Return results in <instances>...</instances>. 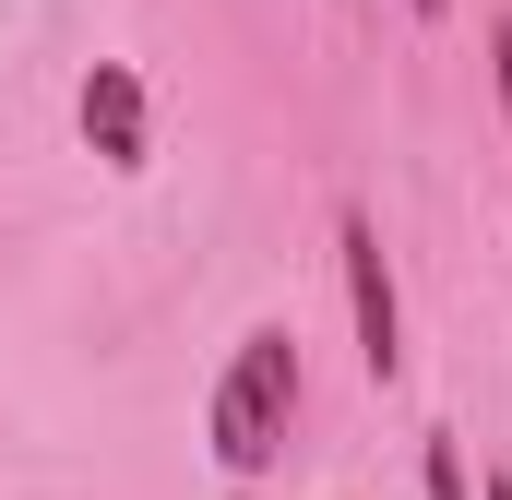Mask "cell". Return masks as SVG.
<instances>
[{"instance_id":"obj_1","label":"cell","mask_w":512,"mask_h":500,"mask_svg":"<svg viewBox=\"0 0 512 500\" xmlns=\"http://www.w3.org/2000/svg\"><path fill=\"white\" fill-rule=\"evenodd\" d=\"M286 417H298V334H286V322H251V334L227 346V370H215L203 453H215L239 489H262L274 453H286Z\"/></svg>"},{"instance_id":"obj_2","label":"cell","mask_w":512,"mask_h":500,"mask_svg":"<svg viewBox=\"0 0 512 500\" xmlns=\"http://www.w3.org/2000/svg\"><path fill=\"white\" fill-rule=\"evenodd\" d=\"M334 262H346V310H358V370L393 381L405 370V298H393V262H382V227L346 203L334 215Z\"/></svg>"},{"instance_id":"obj_3","label":"cell","mask_w":512,"mask_h":500,"mask_svg":"<svg viewBox=\"0 0 512 500\" xmlns=\"http://www.w3.org/2000/svg\"><path fill=\"white\" fill-rule=\"evenodd\" d=\"M72 120H84V143H96L120 179H143V167H155V120H143V72H131V60H96V72H84Z\"/></svg>"},{"instance_id":"obj_4","label":"cell","mask_w":512,"mask_h":500,"mask_svg":"<svg viewBox=\"0 0 512 500\" xmlns=\"http://www.w3.org/2000/svg\"><path fill=\"white\" fill-rule=\"evenodd\" d=\"M429 500H465V453H453V429H429Z\"/></svg>"},{"instance_id":"obj_5","label":"cell","mask_w":512,"mask_h":500,"mask_svg":"<svg viewBox=\"0 0 512 500\" xmlns=\"http://www.w3.org/2000/svg\"><path fill=\"white\" fill-rule=\"evenodd\" d=\"M489 84H501V120H512V12L489 24Z\"/></svg>"},{"instance_id":"obj_6","label":"cell","mask_w":512,"mask_h":500,"mask_svg":"<svg viewBox=\"0 0 512 500\" xmlns=\"http://www.w3.org/2000/svg\"><path fill=\"white\" fill-rule=\"evenodd\" d=\"M477 500H512V477H489V489H477Z\"/></svg>"},{"instance_id":"obj_7","label":"cell","mask_w":512,"mask_h":500,"mask_svg":"<svg viewBox=\"0 0 512 500\" xmlns=\"http://www.w3.org/2000/svg\"><path fill=\"white\" fill-rule=\"evenodd\" d=\"M405 12H417V24H429V12H441V0H405Z\"/></svg>"},{"instance_id":"obj_8","label":"cell","mask_w":512,"mask_h":500,"mask_svg":"<svg viewBox=\"0 0 512 500\" xmlns=\"http://www.w3.org/2000/svg\"><path fill=\"white\" fill-rule=\"evenodd\" d=\"M239 500H262V489H239Z\"/></svg>"}]
</instances>
